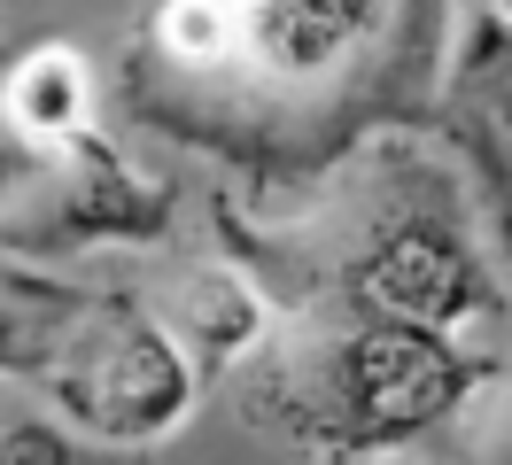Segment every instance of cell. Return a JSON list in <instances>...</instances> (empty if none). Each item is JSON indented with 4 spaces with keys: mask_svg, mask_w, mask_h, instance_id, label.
I'll return each mask as SVG.
<instances>
[{
    "mask_svg": "<svg viewBox=\"0 0 512 465\" xmlns=\"http://www.w3.org/2000/svg\"><path fill=\"white\" fill-rule=\"evenodd\" d=\"M450 396H458V365L419 326H373L342 349V411L357 442H396L427 427Z\"/></svg>",
    "mask_w": 512,
    "mask_h": 465,
    "instance_id": "1",
    "label": "cell"
},
{
    "mask_svg": "<svg viewBox=\"0 0 512 465\" xmlns=\"http://www.w3.org/2000/svg\"><path fill=\"white\" fill-rule=\"evenodd\" d=\"M225 8H233V47L280 86L326 78L388 16V0H225Z\"/></svg>",
    "mask_w": 512,
    "mask_h": 465,
    "instance_id": "2",
    "label": "cell"
},
{
    "mask_svg": "<svg viewBox=\"0 0 512 465\" xmlns=\"http://www.w3.org/2000/svg\"><path fill=\"white\" fill-rule=\"evenodd\" d=\"M179 403H187V372L148 326H117L109 349H101V380L78 388V411L101 434H125V442L156 434L163 419H179Z\"/></svg>",
    "mask_w": 512,
    "mask_h": 465,
    "instance_id": "3",
    "label": "cell"
},
{
    "mask_svg": "<svg viewBox=\"0 0 512 465\" xmlns=\"http://www.w3.org/2000/svg\"><path fill=\"white\" fill-rule=\"evenodd\" d=\"M357 287L373 310H388V326H443V318H466L474 303V264L443 233H396Z\"/></svg>",
    "mask_w": 512,
    "mask_h": 465,
    "instance_id": "4",
    "label": "cell"
},
{
    "mask_svg": "<svg viewBox=\"0 0 512 465\" xmlns=\"http://www.w3.org/2000/svg\"><path fill=\"white\" fill-rule=\"evenodd\" d=\"M8 124H24L32 140H70L86 124V62L70 47H39L8 78Z\"/></svg>",
    "mask_w": 512,
    "mask_h": 465,
    "instance_id": "5",
    "label": "cell"
},
{
    "mask_svg": "<svg viewBox=\"0 0 512 465\" xmlns=\"http://www.w3.org/2000/svg\"><path fill=\"white\" fill-rule=\"evenodd\" d=\"M179 326H187L210 357H233V349H249L256 334H264V310H256V295L241 287V279L225 272H202L187 287V310H179Z\"/></svg>",
    "mask_w": 512,
    "mask_h": 465,
    "instance_id": "6",
    "label": "cell"
},
{
    "mask_svg": "<svg viewBox=\"0 0 512 465\" xmlns=\"http://www.w3.org/2000/svg\"><path fill=\"white\" fill-rule=\"evenodd\" d=\"M163 47L179 62H225L233 55V8L225 0H171L163 8Z\"/></svg>",
    "mask_w": 512,
    "mask_h": 465,
    "instance_id": "7",
    "label": "cell"
},
{
    "mask_svg": "<svg viewBox=\"0 0 512 465\" xmlns=\"http://www.w3.org/2000/svg\"><path fill=\"white\" fill-rule=\"evenodd\" d=\"M0 465H78L63 450V434H47V427H16L8 434V450H0Z\"/></svg>",
    "mask_w": 512,
    "mask_h": 465,
    "instance_id": "8",
    "label": "cell"
}]
</instances>
